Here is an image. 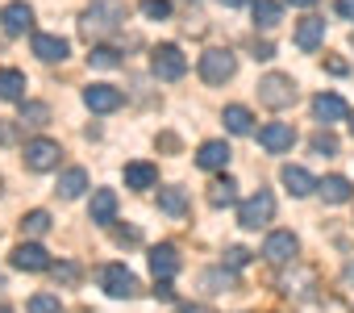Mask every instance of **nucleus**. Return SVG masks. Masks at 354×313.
Returning <instances> with one entry per match:
<instances>
[{"label": "nucleus", "mask_w": 354, "mask_h": 313, "mask_svg": "<svg viewBox=\"0 0 354 313\" xmlns=\"http://www.w3.org/2000/svg\"><path fill=\"white\" fill-rule=\"evenodd\" d=\"M121 21H125V0H92V5L84 9L80 30H84V38L92 42V38H109V34H117Z\"/></svg>", "instance_id": "obj_1"}, {"label": "nucleus", "mask_w": 354, "mask_h": 313, "mask_svg": "<svg viewBox=\"0 0 354 313\" xmlns=\"http://www.w3.org/2000/svg\"><path fill=\"white\" fill-rule=\"evenodd\" d=\"M150 71H154L158 80H180V75L188 71V59H184V51H180V46L162 42V46H154V51H150Z\"/></svg>", "instance_id": "obj_2"}, {"label": "nucleus", "mask_w": 354, "mask_h": 313, "mask_svg": "<svg viewBox=\"0 0 354 313\" xmlns=\"http://www.w3.org/2000/svg\"><path fill=\"white\" fill-rule=\"evenodd\" d=\"M234 71H238V59L230 51L213 46V51L201 55V80L205 84H225V80H234Z\"/></svg>", "instance_id": "obj_3"}, {"label": "nucleus", "mask_w": 354, "mask_h": 313, "mask_svg": "<svg viewBox=\"0 0 354 313\" xmlns=\"http://www.w3.org/2000/svg\"><path fill=\"white\" fill-rule=\"evenodd\" d=\"M259 100L267 105V109H288L292 100H296V84H292V75H263L259 80Z\"/></svg>", "instance_id": "obj_4"}, {"label": "nucleus", "mask_w": 354, "mask_h": 313, "mask_svg": "<svg viewBox=\"0 0 354 313\" xmlns=\"http://www.w3.org/2000/svg\"><path fill=\"white\" fill-rule=\"evenodd\" d=\"M271 217H275V197H271V193H254L250 201L238 205V226H246V230H259V226H267Z\"/></svg>", "instance_id": "obj_5"}, {"label": "nucleus", "mask_w": 354, "mask_h": 313, "mask_svg": "<svg viewBox=\"0 0 354 313\" xmlns=\"http://www.w3.org/2000/svg\"><path fill=\"white\" fill-rule=\"evenodd\" d=\"M59 142H50V138H34V142H26V168L30 172H55L59 168Z\"/></svg>", "instance_id": "obj_6"}, {"label": "nucleus", "mask_w": 354, "mask_h": 313, "mask_svg": "<svg viewBox=\"0 0 354 313\" xmlns=\"http://www.w3.org/2000/svg\"><path fill=\"white\" fill-rule=\"evenodd\" d=\"M296 251H300V242H296V234H292V230H275V234L263 242V259H267V263H275V267L292 263V259H296Z\"/></svg>", "instance_id": "obj_7"}, {"label": "nucleus", "mask_w": 354, "mask_h": 313, "mask_svg": "<svg viewBox=\"0 0 354 313\" xmlns=\"http://www.w3.org/2000/svg\"><path fill=\"white\" fill-rule=\"evenodd\" d=\"M100 284H104L109 296H133V292H138V276H133L125 263H109V267L100 271Z\"/></svg>", "instance_id": "obj_8"}, {"label": "nucleus", "mask_w": 354, "mask_h": 313, "mask_svg": "<svg viewBox=\"0 0 354 313\" xmlns=\"http://www.w3.org/2000/svg\"><path fill=\"white\" fill-rule=\"evenodd\" d=\"M121 88H113V84H88L84 88V105L92 109V113H113V109H121Z\"/></svg>", "instance_id": "obj_9"}, {"label": "nucleus", "mask_w": 354, "mask_h": 313, "mask_svg": "<svg viewBox=\"0 0 354 313\" xmlns=\"http://www.w3.org/2000/svg\"><path fill=\"white\" fill-rule=\"evenodd\" d=\"M259 146H263V150H271V154L292 150V146H296V129H292L288 121H271V125H263V129H259Z\"/></svg>", "instance_id": "obj_10"}, {"label": "nucleus", "mask_w": 354, "mask_h": 313, "mask_svg": "<svg viewBox=\"0 0 354 313\" xmlns=\"http://www.w3.org/2000/svg\"><path fill=\"white\" fill-rule=\"evenodd\" d=\"M313 113H317L321 125H333V121H346L350 117V105L337 92H321V96H313Z\"/></svg>", "instance_id": "obj_11"}, {"label": "nucleus", "mask_w": 354, "mask_h": 313, "mask_svg": "<svg viewBox=\"0 0 354 313\" xmlns=\"http://www.w3.org/2000/svg\"><path fill=\"white\" fill-rule=\"evenodd\" d=\"M0 26H5V34H26L30 26H34V9L26 5V0H13V5H5L0 9Z\"/></svg>", "instance_id": "obj_12"}, {"label": "nucleus", "mask_w": 354, "mask_h": 313, "mask_svg": "<svg viewBox=\"0 0 354 313\" xmlns=\"http://www.w3.org/2000/svg\"><path fill=\"white\" fill-rule=\"evenodd\" d=\"M13 267H17V271H46V267H50V251L38 247V242H21V247L13 251Z\"/></svg>", "instance_id": "obj_13"}, {"label": "nucleus", "mask_w": 354, "mask_h": 313, "mask_svg": "<svg viewBox=\"0 0 354 313\" xmlns=\"http://www.w3.org/2000/svg\"><path fill=\"white\" fill-rule=\"evenodd\" d=\"M150 271H154V280H171L175 271H180V251H175L171 242L154 247L150 251Z\"/></svg>", "instance_id": "obj_14"}, {"label": "nucleus", "mask_w": 354, "mask_h": 313, "mask_svg": "<svg viewBox=\"0 0 354 313\" xmlns=\"http://www.w3.org/2000/svg\"><path fill=\"white\" fill-rule=\"evenodd\" d=\"M67 38H59V34H34V55L42 59V63H63L67 59Z\"/></svg>", "instance_id": "obj_15"}, {"label": "nucleus", "mask_w": 354, "mask_h": 313, "mask_svg": "<svg viewBox=\"0 0 354 313\" xmlns=\"http://www.w3.org/2000/svg\"><path fill=\"white\" fill-rule=\"evenodd\" d=\"M230 146L225 142H205L201 150H196V168H205V172H221L225 163H230Z\"/></svg>", "instance_id": "obj_16"}, {"label": "nucleus", "mask_w": 354, "mask_h": 313, "mask_svg": "<svg viewBox=\"0 0 354 313\" xmlns=\"http://www.w3.org/2000/svg\"><path fill=\"white\" fill-rule=\"evenodd\" d=\"M321 42H325V21H321V17H304V21L296 26V46L308 55V51H317Z\"/></svg>", "instance_id": "obj_17"}, {"label": "nucleus", "mask_w": 354, "mask_h": 313, "mask_svg": "<svg viewBox=\"0 0 354 313\" xmlns=\"http://www.w3.org/2000/svg\"><path fill=\"white\" fill-rule=\"evenodd\" d=\"M279 180H283V188H288L292 197H308V193H317V184H321V180H313L304 168H292V163L279 172Z\"/></svg>", "instance_id": "obj_18"}, {"label": "nucleus", "mask_w": 354, "mask_h": 313, "mask_svg": "<svg viewBox=\"0 0 354 313\" xmlns=\"http://www.w3.org/2000/svg\"><path fill=\"white\" fill-rule=\"evenodd\" d=\"M88 217L100 222V226H109V222L117 217V193H113V188H96V193H92V209H88Z\"/></svg>", "instance_id": "obj_19"}, {"label": "nucleus", "mask_w": 354, "mask_h": 313, "mask_svg": "<svg viewBox=\"0 0 354 313\" xmlns=\"http://www.w3.org/2000/svg\"><path fill=\"white\" fill-rule=\"evenodd\" d=\"M154 184H158V168H154V163H125V188L146 193V188H154Z\"/></svg>", "instance_id": "obj_20"}, {"label": "nucleus", "mask_w": 354, "mask_h": 313, "mask_svg": "<svg viewBox=\"0 0 354 313\" xmlns=\"http://www.w3.org/2000/svg\"><path fill=\"white\" fill-rule=\"evenodd\" d=\"M317 193L325 197V205H346V201L354 197V188H350L346 176H325V180L317 184Z\"/></svg>", "instance_id": "obj_21"}, {"label": "nucleus", "mask_w": 354, "mask_h": 313, "mask_svg": "<svg viewBox=\"0 0 354 313\" xmlns=\"http://www.w3.org/2000/svg\"><path fill=\"white\" fill-rule=\"evenodd\" d=\"M26 71H17V67H5L0 71V100H26Z\"/></svg>", "instance_id": "obj_22"}, {"label": "nucleus", "mask_w": 354, "mask_h": 313, "mask_svg": "<svg viewBox=\"0 0 354 313\" xmlns=\"http://www.w3.org/2000/svg\"><path fill=\"white\" fill-rule=\"evenodd\" d=\"M84 188H88V172H84V168H67V172L59 176V197H63V201L84 197Z\"/></svg>", "instance_id": "obj_23"}, {"label": "nucleus", "mask_w": 354, "mask_h": 313, "mask_svg": "<svg viewBox=\"0 0 354 313\" xmlns=\"http://www.w3.org/2000/svg\"><path fill=\"white\" fill-rule=\"evenodd\" d=\"M158 209L171 217H184L188 213V193L184 188H158Z\"/></svg>", "instance_id": "obj_24"}, {"label": "nucleus", "mask_w": 354, "mask_h": 313, "mask_svg": "<svg viewBox=\"0 0 354 313\" xmlns=\"http://www.w3.org/2000/svg\"><path fill=\"white\" fill-rule=\"evenodd\" d=\"M279 17H283L279 0H254V26H259V30H275Z\"/></svg>", "instance_id": "obj_25"}, {"label": "nucleus", "mask_w": 354, "mask_h": 313, "mask_svg": "<svg viewBox=\"0 0 354 313\" xmlns=\"http://www.w3.org/2000/svg\"><path fill=\"white\" fill-rule=\"evenodd\" d=\"M225 129H230V134H250V129H254L250 109H246V105H230V109H225Z\"/></svg>", "instance_id": "obj_26"}, {"label": "nucleus", "mask_w": 354, "mask_h": 313, "mask_svg": "<svg viewBox=\"0 0 354 313\" xmlns=\"http://www.w3.org/2000/svg\"><path fill=\"white\" fill-rule=\"evenodd\" d=\"M234 201H238V184H234L230 176L209 188V205H213V209H225V205H234Z\"/></svg>", "instance_id": "obj_27"}, {"label": "nucleus", "mask_w": 354, "mask_h": 313, "mask_svg": "<svg viewBox=\"0 0 354 313\" xmlns=\"http://www.w3.org/2000/svg\"><path fill=\"white\" fill-rule=\"evenodd\" d=\"M21 234H30V238H42V234H50V213H46V209H34V213H26V217H21Z\"/></svg>", "instance_id": "obj_28"}, {"label": "nucleus", "mask_w": 354, "mask_h": 313, "mask_svg": "<svg viewBox=\"0 0 354 313\" xmlns=\"http://www.w3.org/2000/svg\"><path fill=\"white\" fill-rule=\"evenodd\" d=\"M21 125H50V105L26 100V105H21Z\"/></svg>", "instance_id": "obj_29"}, {"label": "nucleus", "mask_w": 354, "mask_h": 313, "mask_svg": "<svg viewBox=\"0 0 354 313\" xmlns=\"http://www.w3.org/2000/svg\"><path fill=\"white\" fill-rule=\"evenodd\" d=\"M88 63H92V67H100V71H109V67H117V63H121V51H117V46H92Z\"/></svg>", "instance_id": "obj_30"}, {"label": "nucleus", "mask_w": 354, "mask_h": 313, "mask_svg": "<svg viewBox=\"0 0 354 313\" xmlns=\"http://www.w3.org/2000/svg\"><path fill=\"white\" fill-rule=\"evenodd\" d=\"M142 13L150 21H167L171 17V0H142Z\"/></svg>", "instance_id": "obj_31"}, {"label": "nucleus", "mask_w": 354, "mask_h": 313, "mask_svg": "<svg viewBox=\"0 0 354 313\" xmlns=\"http://www.w3.org/2000/svg\"><path fill=\"white\" fill-rule=\"evenodd\" d=\"M313 154H337V138H333L329 129L313 134Z\"/></svg>", "instance_id": "obj_32"}, {"label": "nucleus", "mask_w": 354, "mask_h": 313, "mask_svg": "<svg viewBox=\"0 0 354 313\" xmlns=\"http://www.w3.org/2000/svg\"><path fill=\"white\" fill-rule=\"evenodd\" d=\"M30 313H59V296H50V292L30 296Z\"/></svg>", "instance_id": "obj_33"}, {"label": "nucleus", "mask_w": 354, "mask_h": 313, "mask_svg": "<svg viewBox=\"0 0 354 313\" xmlns=\"http://www.w3.org/2000/svg\"><path fill=\"white\" fill-rule=\"evenodd\" d=\"M225 263L238 271V267H246V263H250V251H246V247H230V251H225Z\"/></svg>", "instance_id": "obj_34"}, {"label": "nucleus", "mask_w": 354, "mask_h": 313, "mask_svg": "<svg viewBox=\"0 0 354 313\" xmlns=\"http://www.w3.org/2000/svg\"><path fill=\"white\" fill-rule=\"evenodd\" d=\"M17 142V121H0V146H13Z\"/></svg>", "instance_id": "obj_35"}, {"label": "nucleus", "mask_w": 354, "mask_h": 313, "mask_svg": "<svg viewBox=\"0 0 354 313\" xmlns=\"http://www.w3.org/2000/svg\"><path fill=\"white\" fill-rule=\"evenodd\" d=\"M80 271H75V263H63V267H55V280H63V284H71Z\"/></svg>", "instance_id": "obj_36"}, {"label": "nucleus", "mask_w": 354, "mask_h": 313, "mask_svg": "<svg viewBox=\"0 0 354 313\" xmlns=\"http://www.w3.org/2000/svg\"><path fill=\"white\" fill-rule=\"evenodd\" d=\"M337 17H346V21H354V0H337Z\"/></svg>", "instance_id": "obj_37"}, {"label": "nucleus", "mask_w": 354, "mask_h": 313, "mask_svg": "<svg viewBox=\"0 0 354 313\" xmlns=\"http://www.w3.org/2000/svg\"><path fill=\"white\" fill-rule=\"evenodd\" d=\"M254 59H275V46H271V42H259V46H254Z\"/></svg>", "instance_id": "obj_38"}, {"label": "nucleus", "mask_w": 354, "mask_h": 313, "mask_svg": "<svg viewBox=\"0 0 354 313\" xmlns=\"http://www.w3.org/2000/svg\"><path fill=\"white\" fill-rule=\"evenodd\" d=\"M225 9H242V5H250V0H221Z\"/></svg>", "instance_id": "obj_39"}, {"label": "nucleus", "mask_w": 354, "mask_h": 313, "mask_svg": "<svg viewBox=\"0 0 354 313\" xmlns=\"http://www.w3.org/2000/svg\"><path fill=\"white\" fill-rule=\"evenodd\" d=\"M288 5H296V9H308V5H317V0H288Z\"/></svg>", "instance_id": "obj_40"}, {"label": "nucleus", "mask_w": 354, "mask_h": 313, "mask_svg": "<svg viewBox=\"0 0 354 313\" xmlns=\"http://www.w3.org/2000/svg\"><path fill=\"white\" fill-rule=\"evenodd\" d=\"M184 313H209L205 305H184Z\"/></svg>", "instance_id": "obj_41"}, {"label": "nucleus", "mask_w": 354, "mask_h": 313, "mask_svg": "<svg viewBox=\"0 0 354 313\" xmlns=\"http://www.w3.org/2000/svg\"><path fill=\"white\" fill-rule=\"evenodd\" d=\"M346 280H354V263H350V267H346Z\"/></svg>", "instance_id": "obj_42"}, {"label": "nucleus", "mask_w": 354, "mask_h": 313, "mask_svg": "<svg viewBox=\"0 0 354 313\" xmlns=\"http://www.w3.org/2000/svg\"><path fill=\"white\" fill-rule=\"evenodd\" d=\"M350 129H354V113H350Z\"/></svg>", "instance_id": "obj_43"}, {"label": "nucleus", "mask_w": 354, "mask_h": 313, "mask_svg": "<svg viewBox=\"0 0 354 313\" xmlns=\"http://www.w3.org/2000/svg\"><path fill=\"white\" fill-rule=\"evenodd\" d=\"M0 313H13V309H0Z\"/></svg>", "instance_id": "obj_44"}]
</instances>
